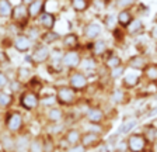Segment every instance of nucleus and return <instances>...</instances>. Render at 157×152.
<instances>
[{
  "label": "nucleus",
  "mask_w": 157,
  "mask_h": 152,
  "mask_svg": "<svg viewBox=\"0 0 157 152\" xmlns=\"http://www.w3.org/2000/svg\"><path fill=\"white\" fill-rule=\"evenodd\" d=\"M25 111L20 109H11L3 111V118H2V122H3V130H6L10 134H20V132L25 131V126H27V120H25Z\"/></svg>",
  "instance_id": "obj_1"
},
{
  "label": "nucleus",
  "mask_w": 157,
  "mask_h": 152,
  "mask_svg": "<svg viewBox=\"0 0 157 152\" xmlns=\"http://www.w3.org/2000/svg\"><path fill=\"white\" fill-rule=\"evenodd\" d=\"M55 100L56 104L65 107V109H73L80 103L82 100V94H78L75 89L66 85H58L55 86Z\"/></svg>",
  "instance_id": "obj_2"
},
{
  "label": "nucleus",
  "mask_w": 157,
  "mask_h": 152,
  "mask_svg": "<svg viewBox=\"0 0 157 152\" xmlns=\"http://www.w3.org/2000/svg\"><path fill=\"white\" fill-rule=\"evenodd\" d=\"M17 106L25 113H38L41 110V94L25 87L20 94H17Z\"/></svg>",
  "instance_id": "obj_3"
},
{
  "label": "nucleus",
  "mask_w": 157,
  "mask_h": 152,
  "mask_svg": "<svg viewBox=\"0 0 157 152\" xmlns=\"http://www.w3.org/2000/svg\"><path fill=\"white\" fill-rule=\"evenodd\" d=\"M66 83L69 86L75 89L78 94H84L90 90L91 87V82L87 73H84L82 69H76L67 72V78H66Z\"/></svg>",
  "instance_id": "obj_4"
},
{
  "label": "nucleus",
  "mask_w": 157,
  "mask_h": 152,
  "mask_svg": "<svg viewBox=\"0 0 157 152\" xmlns=\"http://www.w3.org/2000/svg\"><path fill=\"white\" fill-rule=\"evenodd\" d=\"M52 56V48L42 42H35L33 46L31 52L28 54V61L33 68H38V66L46 65L48 61Z\"/></svg>",
  "instance_id": "obj_5"
},
{
  "label": "nucleus",
  "mask_w": 157,
  "mask_h": 152,
  "mask_svg": "<svg viewBox=\"0 0 157 152\" xmlns=\"http://www.w3.org/2000/svg\"><path fill=\"white\" fill-rule=\"evenodd\" d=\"M11 26H14L18 31H25L28 28V26L33 21L29 18V14H28V9H27L25 4L20 3L16 4L13 9V14H11V18L9 21Z\"/></svg>",
  "instance_id": "obj_6"
},
{
  "label": "nucleus",
  "mask_w": 157,
  "mask_h": 152,
  "mask_svg": "<svg viewBox=\"0 0 157 152\" xmlns=\"http://www.w3.org/2000/svg\"><path fill=\"white\" fill-rule=\"evenodd\" d=\"M42 117L46 124H63L65 120L67 118V113H66L65 107L55 103L48 107H44Z\"/></svg>",
  "instance_id": "obj_7"
},
{
  "label": "nucleus",
  "mask_w": 157,
  "mask_h": 152,
  "mask_svg": "<svg viewBox=\"0 0 157 152\" xmlns=\"http://www.w3.org/2000/svg\"><path fill=\"white\" fill-rule=\"evenodd\" d=\"M129 152H149L151 148V144L147 141L143 132H131L128 134V138L125 141Z\"/></svg>",
  "instance_id": "obj_8"
},
{
  "label": "nucleus",
  "mask_w": 157,
  "mask_h": 152,
  "mask_svg": "<svg viewBox=\"0 0 157 152\" xmlns=\"http://www.w3.org/2000/svg\"><path fill=\"white\" fill-rule=\"evenodd\" d=\"M83 48H86V50L88 51V55L95 58V59L100 61V62H101L102 58L111 51L109 42H108L105 38H102V37L95 41H91V42H86L84 45H83Z\"/></svg>",
  "instance_id": "obj_9"
},
{
  "label": "nucleus",
  "mask_w": 157,
  "mask_h": 152,
  "mask_svg": "<svg viewBox=\"0 0 157 152\" xmlns=\"http://www.w3.org/2000/svg\"><path fill=\"white\" fill-rule=\"evenodd\" d=\"M82 120L86 122H90V124H105L108 120V114L102 106H98V104H93L91 106L90 104L86 109Z\"/></svg>",
  "instance_id": "obj_10"
},
{
  "label": "nucleus",
  "mask_w": 157,
  "mask_h": 152,
  "mask_svg": "<svg viewBox=\"0 0 157 152\" xmlns=\"http://www.w3.org/2000/svg\"><path fill=\"white\" fill-rule=\"evenodd\" d=\"M84 58V52L83 50H76V51H63L62 52V63L66 72L70 70L80 69Z\"/></svg>",
  "instance_id": "obj_11"
},
{
  "label": "nucleus",
  "mask_w": 157,
  "mask_h": 152,
  "mask_svg": "<svg viewBox=\"0 0 157 152\" xmlns=\"http://www.w3.org/2000/svg\"><path fill=\"white\" fill-rule=\"evenodd\" d=\"M34 41L29 38V35L25 31H21V33H16L11 38V46L13 50L17 51L18 54H23V55H28L31 52L34 46Z\"/></svg>",
  "instance_id": "obj_12"
},
{
  "label": "nucleus",
  "mask_w": 157,
  "mask_h": 152,
  "mask_svg": "<svg viewBox=\"0 0 157 152\" xmlns=\"http://www.w3.org/2000/svg\"><path fill=\"white\" fill-rule=\"evenodd\" d=\"M60 48L62 51H76V50H83V38L82 35L76 31H67V33L62 34L60 38Z\"/></svg>",
  "instance_id": "obj_13"
},
{
  "label": "nucleus",
  "mask_w": 157,
  "mask_h": 152,
  "mask_svg": "<svg viewBox=\"0 0 157 152\" xmlns=\"http://www.w3.org/2000/svg\"><path fill=\"white\" fill-rule=\"evenodd\" d=\"M104 27H102L101 23L98 21H87L84 26L82 27V38L86 42H91V41H95L98 38H101L102 34H104Z\"/></svg>",
  "instance_id": "obj_14"
},
{
  "label": "nucleus",
  "mask_w": 157,
  "mask_h": 152,
  "mask_svg": "<svg viewBox=\"0 0 157 152\" xmlns=\"http://www.w3.org/2000/svg\"><path fill=\"white\" fill-rule=\"evenodd\" d=\"M151 62V56L150 54H144V52H137L133 54L125 61V66L128 69L136 70V72H142L149 63Z\"/></svg>",
  "instance_id": "obj_15"
},
{
  "label": "nucleus",
  "mask_w": 157,
  "mask_h": 152,
  "mask_svg": "<svg viewBox=\"0 0 157 152\" xmlns=\"http://www.w3.org/2000/svg\"><path fill=\"white\" fill-rule=\"evenodd\" d=\"M143 83V79H142V72H136V70L132 69H126L124 78L119 82V86L124 87L128 92H132V90L137 89Z\"/></svg>",
  "instance_id": "obj_16"
},
{
  "label": "nucleus",
  "mask_w": 157,
  "mask_h": 152,
  "mask_svg": "<svg viewBox=\"0 0 157 152\" xmlns=\"http://www.w3.org/2000/svg\"><path fill=\"white\" fill-rule=\"evenodd\" d=\"M129 93L131 92L125 90L124 87H121V86H112V89L108 93V102H109V104H112V106H115V107L126 104V103L129 102V97H131Z\"/></svg>",
  "instance_id": "obj_17"
},
{
  "label": "nucleus",
  "mask_w": 157,
  "mask_h": 152,
  "mask_svg": "<svg viewBox=\"0 0 157 152\" xmlns=\"http://www.w3.org/2000/svg\"><path fill=\"white\" fill-rule=\"evenodd\" d=\"M56 23H58V14L52 13V11H48V10H45L35 20V24L41 28V31L55 30Z\"/></svg>",
  "instance_id": "obj_18"
},
{
  "label": "nucleus",
  "mask_w": 157,
  "mask_h": 152,
  "mask_svg": "<svg viewBox=\"0 0 157 152\" xmlns=\"http://www.w3.org/2000/svg\"><path fill=\"white\" fill-rule=\"evenodd\" d=\"M34 76H35V73H34V68H33V66L20 65V66H17L16 69H14L13 79H16L17 82H20L23 86L27 87V85L33 80Z\"/></svg>",
  "instance_id": "obj_19"
},
{
  "label": "nucleus",
  "mask_w": 157,
  "mask_h": 152,
  "mask_svg": "<svg viewBox=\"0 0 157 152\" xmlns=\"http://www.w3.org/2000/svg\"><path fill=\"white\" fill-rule=\"evenodd\" d=\"M125 33H126L128 37H131V38H140L142 35H144L147 33L144 20L142 17H135L133 21L125 28Z\"/></svg>",
  "instance_id": "obj_20"
},
{
  "label": "nucleus",
  "mask_w": 157,
  "mask_h": 152,
  "mask_svg": "<svg viewBox=\"0 0 157 152\" xmlns=\"http://www.w3.org/2000/svg\"><path fill=\"white\" fill-rule=\"evenodd\" d=\"M101 65L104 66L107 70H111V69L118 68V66L125 65V61H124V58H122L119 54H117L114 50H111L107 55L104 56V58H102Z\"/></svg>",
  "instance_id": "obj_21"
},
{
  "label": "nucleus",
  "mask_w": 157,
  "mask_h": 152,
  "mask_svg": "<svg viewBox=\"0 0 157 152\" xmlns=\"http://www.w3.org/2000/svg\"><path fill=\"white\" fill-rule=\"evenodd\" d=\"M102 142V135L97 134V132H90V131H83L82 134V139L80 144L84 146L86 149H93L95 146H98Z\"/></svg>",
  "instance_id": "obj_22"
},
{
  "label": "nucleus",
  "mask_w": 157,
  "mask_h": 152,
  "mask_svg": "<svg viewBox=\"0 0 157 152\" xmlns=\"http://www.w3.org/2000/svg\"><path fill=\"white\" fill-rule=\"evenodd\" d=\"M45 68H46V72L52 76H59V75H62L63 72H66L65 68H63V63H62V54L55 56L52 52V56H51V59L45 65Z\"/></svg>",
  "instance_id": "obj_23"
},
{
  "label": "nucleus",
  "mask_w": 157,
  "mask_h": 152,
  "mask_svg": "<svg viewBox=\"0 0 157 152\" xmlns=\"http://www.w3.org/2000/svg\"><path fill=\"white\" fill-rule=\"evenodd\" d=\"M142 79H143V83H146L149 86H156L157 85V62L156 61H151L142 70Z\"/></svg>",
  "instance_id": "obj_24"
},
{
  "label": "nucleus",
  "mask_w": 157,
  "mask_h": 152,
  "mask_svg": "<svg viewBox=\"0 0 157 152\" xmlns=\"http://www.w3.org/2000/svg\"><path fill=\"white\" fill-rule=\"evenodd\" d=\"M0 148L3 152H16V135L3 130L0 132Z\"/></svg>",
  "instance_id": "obj_25"
},
{
  "label": "nucleus",
  "mask_w": 157,
  "mask_h": 152,
  "mask_svg": "<svg viewBox=\"0 0 157 152\" xmlns=\"http://www.w3.org/2000/svg\"><path fill=\"white\" fill-rule=\"evenodd\" d=\"M135 11L133 9H122V10H118L117 11V23H118V27L125 30L129 24L133 21L135 18Z\"/></svg>",
  "instance_id": "obj_26"
},
{
  "label": "nucleus",
  "mask_w": 157,
  "mask_h": 152,
  "mask_svg": "<svg viewBox=\"0 0 157 152\" xmlns=\"http://www.w3.org/2000/svg\"><path fill=\"white\" fill-rule=\"evenodd\" d=\"M27 9H28V14L31 21L35 23L36 18L46 10V0H34L33 3L27 6Z\"/></svg>",
  "instance_id": "obj_27"
},
{
  "label": "nucleus",
  "mask_w": 157,
  "mask_h": 152,
  "mask_svg": "<svg viewBox=\"0 0 157 152\" xmlns=\"http://www.w3.org/2000/svg\"><path fill=\"white\" fill-rule=\"evenodd\" d=\"M16 103H17V96L14 93H11L9 89L0 90V109L3 111L11 109Z\"/></svg>",
  "instance_id": "obj_28"
},
{
  "label": "nucleus",
  "mask_w": 157,
  "mask_h": 152,
  "mask_svg": "<svg viewBox=\"0 0 157 152\" xmlns=\"http://www.w3.org/2000/svg\"><path fill=\"white\" fill-rule=\"evenodd\" d=\"M60 38H62V34L59 33V31H56V30L42 31L38 42H42L48 46H52V45H55V44L60 42Z\"/></svg>",
  "instance_id": "obj_29"
},
{
  "label": "nucleus",
  "mask_w": 157,
  "mask_h": 152,
  "mask_svg": "<svg viewBox=\"0 0 157 152\" xmlns=\"http://www.w3.org/2000/svg\"><path fill=\"white\" fill-rule=\"evenodd\" d=\"M82 134H83V131L80 128H77V127H70V128H66L65 131H63V138L67 141V144L70 146L77 145V144H80Z\"/></svg>",
  "instance_id": "obj_30"
},
{
  "label": "nucleus",
  "mask_w": 157,
  "mask_h": 152,
  "mask_svg": "<svg viewBox=\"0 0 157 152\" xmlns=\"http://www.w3.org/2000/svg\"><path fill=\"white\" fill-rule=\"evenodd\" d=\"M31 137L27 131H23L16 135V152H28Z\"/></svg>",
  "instance_id": "obj_31"
},
{
  "label": "nucleus",
  "mask_w": 157,
  "mask_h": 152,
  "mask_svg": "<svg viewBox=\"0 0 157 152\" xmlns=\"http://www.w3.org/2000/svg\"><path fill=\"white\" fill-rule=\"evenodd\" d=\"M101 24L104 27V30L108 31V33H114L118 28V23H117V14L114 13H105L102 14L101 17Z\"/></svg>",
  "instance_id": "obj_32"
},
{
  "label": "nucleus",
  "mask_w": 157,
  "mask_h": 152,
  "mask_svg": "<svg viewBox=\"0 0 157 152\" xmlns=\"http://www.w3.org/2000/svg\"><path fill=\"white\" fill-rule=\"evenodd\" d=\"M69 6L76 14H86L90 10V0H69Z\"/></svg>",
  "instance_id": "obj_33"
},
{
  "label": "nucleus",
  "mask_w": 157,
  "mask_h": 152,
  "mask_svg": "<svg viewBox=\"0 0 157 152\" xmlns=\"http://www.w3.org/2000/svg\"><path fill=\"white\" fill-rule=\"evenodd\" d=\"M13 3L10 0H0V20L10 21L13 14Z\"/></svg>",
  "instance_id": "obj_34"
},
{
  "label": "nucleus",
  "mask_w": 157,
  "mask_h": 152,
  "mask_svg": "<svg viewBox=\"0 0 157 152\" xmlns=\"http://www.w3.org/2000/svg\"><path fill=\"white\" fill-rule=\"evenodd\" d=\"M126 66L122 65V66H118V68H115V69H111V70H108V80L109 82H121V79L124 78L125 72H126Z\"/></svg>",
  "instance_id": "obj_35"
},
{
  "label": "nucleus",
  "mask_w": 157,
  "mask_h": 152,
  "mask_svg": "<svg viewBox=\"0 0 157 152\" xmlns=\"http://www.w3.org/2000/svg\"><path fill=\"white\" fill-rule=\"evenodd\" d=\"M111 2L117 11L122 10V9H135V6L139 3V0H111Z\"/></svg>",
  "instance_id": "obj_36"
},
{
  "label": "nucleus",
  "mask_w": 157,
  "mask_h": 152,
  "mask_svg": "<svg viewBox=\"0 0 157 152\" xmlns=\"http://www.w3.org/2000/svg\"><path fill=\"white\" fill-rule=\"evenodd\" d=\"M28 152H44V134H39L31 138Z\"/></svg>",
  "instance_id": "obj_37"
},
{
  "label": "nucleus",
  "mask_w": 157,
  "mask_h": 152,
  "mask_svg": "<svg viewBox=\"0 0 157 152\" xmlns=\"http://www.w3.org/2000/svg\"><path fill=\"white\" fill-rule=\"evenodd\" d=\"M137 126V120L136 118H132V120H128V121H124V124L121 126V128H119V134H131V132H133L132 130L135 128V127Z\"/></svg>",
  "instance_id": "obj_38"
},
{
  "label": "nucleus",
  "mask_w": 157,
  "mask_h": 152,
  "mask_svg": "<svg viewBox=\"0 0 157 152\" xmlns=\"http://www.w3.org/2000/svg\"><path fill=\"white\" fill-rule=\"evenodd\" d=\"M10 63H11V58H10V55L7 54V50L4 46L0 45V68L3 69V68L9 66Z\"/></svg>",
  "instance_id": "obj_39"
},
{
  "label": "nucleus",
  "mask_w": 157,
  "mask_h": 152,
  "mask_svg": "<svg viewBox=\"0 0 157 152\" xmlns=\"http://www.w3.org/2000/svg\"><path fill=\"white\" fill-rule=\"evenodd\" d=\"M10 80H11V76H9V73L6 70L0 68V90L7 89Z\"/></svg>",
  "instance_id": "obj_40"
},
{
  "label": "nucleus",
  "mask_w": 157,
  "mask_h": 152,
  "mask_svg": "<svg viewBox=\"0 0 157 152\" xmlns=\"http://www.w3.org/2000/svg\"><path fill=\"white\" fill-rule=\"evenodd\" d=\"M147 37H149L153 42H157V24H153V26L147 30Z\"/></svg>",
  "instance_id": "obj_41"
},
{
  "label": "nucleus",
  "mask_w": 157,
  "mask_h": 152,
  "mask_svg": "<svg viewBox=\"0 0 157 152\" xmlns=\"http://www.w3.org/2000/svg\"><path fill=\"white\" fill-rule=\"evenodd\" d=\"M66 152H87V149L82 145V144H77V145H72L66 149Z\"/></svg>",
  "instance_id": "obj_42"
},
{
  "label": "nucleus",
  "mask_w": 157,
  "mask_h": 152,
  "mask_svg": "<svg viewBox=\"0 0 157 152\" xmlns=\"http://www.w3.org/2000/svg\"><path fill=\"white\" fill-rule=\"evenodd\" d=\"M33 2H34V0H21V3H23V4H25V6H28V4H31V3H33Z\"/></svg>",
  "instance_id": "obj_43"
},
{
  "label": "nucleus",
  "mask_w": 157,
  "mask_h": 152,
  "mask_svg": "<svg viewBox=\"0 0 157 152\" xmlns=\"http://www.w3.org/2000/svg\"><path fill=\"white\" fill-rule=\"evenodd\" d=\"M151 148H153V151H156L157 152V138H156V141L151 144Z\"/></svg>",
  "instance_id": "obj_44"
},
{
  "label": "nucleus",
  "mask_w": 157,
  "mask_h": 152,
  "mask_svg": "<svg viewBox=\"0 0 157 152\" xmlns=\"http://www.w3.org/2000/svg\"><path fill=\"white\" fill-rule=\"evenodd\" d=\"M153 54L157 56V42H154V50H153Z\"/></svg>",
  "instance_id": "obj_45"
},
{
  "label": "nucleus",
  "mask_w": 157,
  "mask_h": 152,
  "mask_svg": "<svg viewBox=\"0 0 157 152\" xmlns=\"http://www.w3.org/2000/svg\"><path fill=\"white\" fill-rule=\"evenodd\" d=\"M154 24H157V13H156V16H154Z\"/></svg>",
  "instance_id": "obj_46"
},
{
  "label": "nucleus",
  "mask_w": 157,
  "mask_h": 152,
  "mask_svg": "<svg viewBox=\"0 0 157 152\" xmlns=\"http://www.w3.org/2000/svg\"><path fill=\"white\" fill-rule=\"evenodd\" d=\"M2 128H3V122H2V124H0V132H2Z\"/></svg>",
  "instance_id": "obj_47"
},
{
  "label": "nucleus",
  "mask_w": 157,
  "mask_h": 152,
  "mask_svg": "<svg viewBox=\"0 0 157 152\" xmlns=\"http://www.w3.org/2000/svg\"><path fill=\"white\" fill-rule=\"evenodd\" d=\"M154 87H156V94H157V85H156V86H154Z\"/></svg>",
  "instance_id": "obj_48"
},
{
  "label": "nucleus",
  "mask_w": 157,
  "mask_h": 152,
  "mask_svg": "<svg viewBox=\"0 0 157 152\" xmlns=\"http://www.w3.org/2000/svg\"><path fill=\"white\" fill-rule=\"evenodd\" d=\"M2 113H3V110H2V109H0V114H2Z\"/></svg>",
  "instance_id": "obj_49"
}]
</instances>
